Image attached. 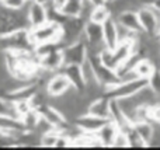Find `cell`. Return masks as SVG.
I'll return each mask as SVG.
<instances>
[{
    "mask_svg": "<svg viewBox=\"0 0 160 150\" xmlns=\"http://www.w3.org/2000/svg\"><path fill=\"white\" fill-rule=\"evenodd\" d=\"M146 86H148L146 79L135 77L127 81H119V83L114 84L111 87H107L104 90V95H107L108 98H114V100L127 98V97H131V95H135L136 93H139Z\"/></svg>",
    "mask_w": 160,
    "mask_h": 150,
    "instance_id": "obj_4",
    "label": "cell"
},
{
    "mask_svg": "<svg viewBox=\"0 0 160 150\" xmlns=\"http://www.w3.org/2000/svg\"><path fill=\"white\" fill-rule=\"evenodd\" d=\"M62 55H63L65 65H82L88 55L87 45L83 36L78 41L65 45L62 48Z\"/></svg>",
    "mask_w": 160,
    "mask_h": 150,
    "instance_id": "obj_8",
    "label": "cell"
},
{
    "mask_svg": "<svg viewBox=\"0 0 160 150\" xmlns=\"http://www.w3.org/2000/svg\"><path fill=\"white\" fill-rule=\"evenodd\" d=\"M110 119H107V118H101V117H97V115L88 114V112H83V114L78 115V117L73 119V122H75V125L78 126L82 132L96 133Z\"/></svg>",
    "mask_w": 160,
    "mask_h": 150,
    "instance_id": "obj_10",
    "label": "cell"
},
{
    "mask_svg": "<svg viewBox=\"0 0 160 150\" xmlns=\"http://www.w3.org/2000/svg\"><path fill=\"white\" fill-rule=\"evenodd\" d=\"M104 2H105V3H107V4H110V3H112V2H114V0H104Z\"/></svg>",
    "mask_w": 160,
    "mask_h": 150,
    "instance_id": "obj_38",
    "label": "cell"
},
{
    "mask_svg": "<svg viewBox=\"0 0 160 150\" xmlns=\"http://www.w3.org/2000/svg\"><path fill=\"white\" fill-rule=\"evenodd\" d=\"M159 22H160V16H159Z\"/></svg>",
    "mask_w": 160,
    "mask_h": 150,
    "instance_id": "obj_41",
    "label": "cell"
},
{
    "mask_svg": "<svg viewBox=\"0 0 160 150\" xmlns=\"http://www.w3.org/2000/svg\"><path fill=\"white\" fill-rule=\"evenodd\" d=\"M84 0H66L65 6L61 8V13L66 17L82 16V8Z\"/></svg>",
    "mask_w": 160,
    "mask_h": 150,
    "instance_id": "obj_24",
    "label": "cell"
},
{
    "mask_svg": "<svg viewBox=\"0 0 160 150\" xmlns=\"http://www.w3.org/2000/svg\"><path fill=\"white\" fill-rule=\"evenodd\" d=\"M27 0H6L4 3H2L4 7L10 8V10H21L27 6Z\"/></svg>",
    "mask_w": 160,
    "mask_h": 150,
    "instance_id": "obj_31",
    "label": "cell"
},
{
    "mask_svg": "<svg viewBox=\"0 0 160 150\" xmlns=\"http://www.w3.org/2000/svg\"><path fill=\"white\" fill-rule=\"evenodd\" d=\"M61 72L69 79V81L72 83L73 89L78 90L80 93L84 91L86 81H84V77H83L82 65H63Z\"/></svg>",
    "mask_w": 160,
    "mask_h": 150,
    "instance_id": "obj_15",
    "label": "cell"
},
{
    "mask_svg": "<svg viewBox=\"0 0 160 150\" xmlns=\"http://www.w3.org/2000/svg\"><path fill=\"white\" fill-rule=\"evenodd\" d=\"M111 148H129V140H128V135L124 129H119L117 132L115 138H114V142H112V146Z\"/></svg>",
    "mask_w": 160,
    "mask_h": 150,
    "instance_id": "obj_29",
    "label": "cell"
},
{
    "mask_svg": "<svg viewBox=\"0 0 160 150\" xmlns=\"http://www.w3.org/2000/svg\"><path fill=\"white\" fill-rule=\"evenodd\" d=\"M41 117L49 123L52 128L59 129V131H63L68 125V119L63 115V112L61 109H58L56 107L51 105V104H45L41 108L38 109Z\"/></svg>",
    "mask_w": 160,
    "mask_h": 150,
    "instance_id": "obj_11",
    "label": "cell"
},
{
    "mask_svg": "<svg viewBox=\"0 0 160 150\" xmlns=\"http://www.w3.org/2000/svg\"><path fill=\"white\" fill-rule=\"evenodd\" d=\"M159 53H160V52H159Z\"/></svg>",
    "mask_w": 160,
    "mask_h": 150,
    "instance_id": "obj_43",
    "label": "cell"
},
{
    "mask_svg": "<svg viewBox=\"0 0 160 150\" xmlns=\"http://www.w3.org/2000/svg\"><path fill=\"white\" fill-rule=\"evenodd\" d=\"M102 39H104V45L108 49H114L118 45V27H117V21L114 17H110L102 22Z\"/></svg>",
    "mask_w": 160,
    "mask_h": 150,
    "instance_id": "obj_16",
    "label": "cell"
},
{
    "mask_svg": "<svg viewBox=\"0 0 160 150\" xmlns=\"http://www.w3.org/2000/svg\"><path fill=\"white\" fill-rule=\"evenodd\" d=\"M156 67H158V66L155 65V62H153L152 59H149V58H141L135 63V66H133V72H135L136 77L146 79V80H148Z\"/></svg>",
    "mask_w": 160,
    "mask_h": 150,
    "instance_id": "obj_21",
    "label": "cell"
},
{
    "mask_svg": "<svg viewBox=\"0 0 160 150\" xmlns=\"http://www.w3.org/2000/svg\"><path fill=\"white\" fill-rule=\"evenodd\" d=\"M65 3H66V0H51L49 4L52 6L53 8H56V10H61L65 6Z\"/></svg>",
    "mask_w": 160,
    "mask_h": 150,
    "instance_id": "obj_33",
    "label": "cell"
},
{
    "mask_svg": "<svg viewBox=\"0 0 160 150\" xmlns=\"http://www.w3.org/2000/svg\"><path fill=\"white\" fill-rule=\"evenodd\" d=\"M114 18L117 20L119 25L125 27L127 30L133 31V32H142L141 24H139V18H138V13H136L135 8H127V10H122L117 14Z\"/></svg>",
    "mask_w": 160,
    "mask_h": 150,
    "instance_id": "obj_14",
    "label": "cell"
},
{
    "mask_svg": "<svg viewBox=\"0 0 160 150\" xmlns=\"http://www.w3.org/2000/svg\"><path fill=\"white\" fill-rule=\"evenodd\" d=\"M30 28L13 31L10 34L0 36V49L6 52H20V51H32L34 45L30 39Z\"/></svg>",
    "mask_w": 160,
    "mask_h": 150,
    "instance_id": "obj_3",
    "label": "cell"
},
{
    "mask_svg": "<svg viewBox=\"0 0 160 150\" xmlns=\"http://www.w3.org/2000/svg\"><path fill=\"white\" fill-rule=\"evenodd\" d=\"M86 112L108 119V115H110V98L107 95H100V97L93 98L88 103Z\"/></svg>",
    "mask_w": 160,
    "mask_h": 150,
    "instance_id": "obj_19",
    "label": "cell"
},
{
    "mask_svg": "<svg viewBox=\"0 0 160 150\" xmlns=\"http://www.w3.org/2000/svg\"><path fill=\"white\" fill-rule=\"evenodd\" d=\"M135 2L141 7V6H152L155 3V0H135Z\"/></svg>",
    "mask_w": 160,
    "mask_h": 150,
    "instance_id": "obj_34",
    "label": "cell"
},
{
    "mask_svg": "<svg viewBox=\"0 0 160 150\" xmlns=\"http://www.w3.org/2000/svg\"><path fill=\"white\" fill-rule=\"evenodd\" d=\"M28 32L34 46L45 42H62V24L55 20H48L38 27L30 28Z\"/></svg>",
    "mask_w": 160,
    "mask_h": 150,
    "instance_id": "obj_2",
    "label": "cell"
},
{
    "mask_svg": "<svg viewBox=\"0 0 160 150\" xmlns=\"http://www.w3.org/2000/svg\"><path fill=\"white\" fill-rule=\"evenodd\" d=\"M128 135V140H129V148H135V149H139V148H146V145L143 143V140L139 138V135L135 132L132 125H129L127 129H125Z\"/></svg>",
    "mask_w": 160,
    "mask_h": 150,
    "instance_id": "obj_28",
    "label": "cell"
},
{
    "mask_svg": "<svg viewBox=\"0 0 160 150\" xmlns=\"http://www.w3.org/2000/svg\"><path fill=\"white\" fill-rule=\"evenodd\" d=\"M21 122L24 125L25 131H35L37 125H38L39 119H41V114L38 109L35 108H30L24 115H21Z\"/></svg>",
    "mask_w": 160,
    "mask_h": 150,
    "instance_id": "obj_23",
    "label": "cell"
},
{
    "mask_svg": "<svg viewBox=\"0 0 160 150\" xmlns=\"http://www.w3.org/2000/svg\"><path fill=\"white\" fill-rule=\"evenodd\" d=\"M27 2H31V0H27Z\"/></svg>",
    "mask_w": 160,
    "mask_h": 150,
    "instance_id": "obj_42",
    "label": "cell"
},
{
    "mask_svg": "<svg viewBox=\"0 0 160 150\" xmlns=\"http://www.w3.org/2000/svg\"><path fill=\"white\" fill-rule=\"evenodd\" d=\"M110 17H112V11H111V7H108L107 3L104 4H98V6H94L91 8L90 14H88V18L90 21L97 22V24H102L105 20H108Z\"/></svg>",
    "mask_w": 160,
    "mask_h": 150,
    "instance_id": "obj_22",
    "label": "cell"
},
{
    "mask_svg": "<svg viewBox=\"0 0 160 150\" xmlns=\"http://www.w3.org/2000/svg\"><path fill=\"white\" fill-rule=\"evenodd\" d=\"M6 2V0H0V3H4Z\"/></svg>",
    "mask_w": 160,
    "mask_h": 150,
    "instance_id": "obj_40",
    "label": "cell"
},
{
    "mask_svg": "<svg viewBox=\"0 0 160 150\" xmlns=\"http://www.w3.org/2000/svg\"><path fill=\"white\" fill-rule=\"evenodd\" d=\"M27 20H28V27L35 28L38 25L47 22L48 20V7L45 4L37 3L34 0L27 3Z\"/></svg>",
    "mask_w": 160,
    "mask_h": 150,
    "instance_id": "obj_12",
    "label": "cell"
},
{
    "mask_svg": "<svg viewBox=\"0 0 160 150\" xmlns=\"http://www.w3.org/2000/svg\"><path fill=\"white\" fill-rule=\"evenodd\" d=\"M149 121L160 125V104L149 105Z\"/></svg>",
    "mask_w": 160,
    "mask_h": 150,
    "instance_id": "obj_32",
    "label": "cell"
},
{
    "mask_svg": "<svg viewBox=\"0 0 160 150\" xmlns=\"http://www.w3.org/2000/svg\"><path fill=\"white\" fill-rule=\"evenodd\" d=\"M38 65L42 70L48 73H56L61 72V69L63 67V55H62V49H56L52 52L47 53L44 56L38 58Z\"/></svg>",
    "mask_w": 160,
    "mask_h": 150,
    "instance_id": "obj_13",
    "label": "cell"
},
{
    "mask_svg": "<svg viewBox=\"0 0 160 150\" xmlns=\"http://www.w3.org/2000/svg\"><path fill=\"white\" fill-rule=\"evenodd\" d=\"M34 2H37V3H41V4H49L51 3V0H34Z\"/></svg>",
    "mask_w": 160,
    "mask_h": 150,
    "instance_id": "obj_37",
    "label": "cell"
},
{
    "mask_svg": "<svg viewBox=\"0 0 160 150\" xmlns=\"http://www.w3.org/2000/svg\"><path fill=\"white\" fill-rule=\"evenodd\" d=\"M87 59L90 60L91 66H93L96 80L104 87V90L107 89V87H111V86H114V84L119 83V77H118V75H117V72L110 69L108 66H105V65L102 63L98 53L88 52Z\"/></svg>",
    "mask_w": 160,
    "mask_h": 150,
    "instance_id": "obj_5",
    "label": "cell"
},
{
    "mask_svg": "<svg viewBox=\"0 0 160 150\" xmlns=\"http://www.w3.org/2000/svg\"><path fill=\"white\" fill-rule=\"evenodd\" d=\"M87 2H90L93 6H98V4H104V0H87Z\"/></svg>",
    "mask_w": 160,
    "mask_h": 150,
    "instance_id": "obj_36",
    "label": "cell"
},
{
    "mask_svg": "<svg viewBox=\"0 0 160 150\" xmlns=\"http://www.w3.org/2000/svg\"><path fill=\"white\" fill-rule=\"evenodd\" d=\"M135 132L139 135L143 143L146 145V148H149L150 143H152L153 138H155V126H153L152 121H136L132 123Z\"/></svg>",
    "mask_w": 160,
    "mask_h": 150,
    "instance_id": "obj_20",
    "label": "cell"
},
{
    "mask_svg": "<svg viewBox=\"0 0 160 150\" xmlns=\"http://www.w3.org/2000/svg\"><path fill=\"white\" fill-rule=\"evenodd\" d=\"M139 18V24H141L142 32L148 36H156L160 31V22L159 16L160 14L152 6H141L136 10Z\"/></svg>",
    "mask_w": 160,
    "mask_h": 150,
    "instance_id": "obj_6",
    "label": "cell"
},
{
    "mask_svg": "<svg viewBox=\"0 0 160 150\" xmlns=\"http://www.w3.org/2000/svg\"><path fill=\"white\" fill-rule=\"evenodd\" d=\"M148 87L156 94V97L160 98V67H156L150 77L148 79Z\"/></svg>",
    "mask_w": 160,
    "mask_h": 150,
    "instance_id": "obj_27",
    "label": "cell"
},
{
    "mask_svg": "<svg viewBox=\"0 0 160 150\" xmlns=\"http://www.w3.org/2000/svg\"><path fill=\"white\" fill-rule=\"evenodd\" d=\"M156 36H158V38L160 39V31H159V32H158V35H156Z\"/></svg>",
    "mask_w": 160,
    "mask_h": 150,
    "instance_id": "obj_39",
    "label": "cell"
},
{
    "mask_svg": "<svg viewBox=\"0 0 160 150\" xmlns=\"http://www.w3.org/2000/svg\"><path fill=\"white\" fill-rule=\"evenodd\" d=\"M70 89H72V83L62 72L52 73L49 76V79L47 80V86H45L47 94L52 98L61 97L66 91H69Z\"/></svg>",
    "mask_w": 160,
    "mask_h": 150,
    "instance_id": "obj_9",
    "label": "cell"
},
{
    "mask_svg": "<svg viewBox=\"0 0 160 150\" xmlns=\"http://www.w3.org/2000/svg\"><path fill=\"white\" fill-rule=\"evenodd\" d=\"M59 129H48L47 132L39 135V146L41 148H55L56 140H58L59 136Z\"/></svg>",
    "mask_w": 160,
    "mask_h": 150,
    "instance_id": "obj_25",
    "label": "cell"
},
{
    "mask_svg": "<svg viewBox=\"0 0 160 150\" xmlns=\"http://www.w3.org/2000/svg\"><path fill=\"white\" fill-rule=\"evenodd\" d=\"M0 115H6V117H13L18 118L16 111V105L11 100H8L6 95L0 94Z\"/></svg>",
    "mask_w": 160,
    "mask_h": 150,
    "instance_id": "obj_26",
    "label": "cell"
},
{
    "mask_svg": "<svg viewBox=\"0 0 160 150\" xmlns=\"http://www.w3.org/2000/svg\"><path fill=\"white\" fill-rule=\"evenodd\" d=\"M82 72H83V77H84L86 84L91 83V81H97L96 80V76H94L93 66H91V63H90V60H88V59H86V60L82 63Z\"/></svg>",
    "mask_w": 160,
    "mask_h": 150,
    "instance_id": "obj_30",
    "label": "cell"
},
{
    "mask_svg": "<svg viewBox=\"0 0 160 150\" xmlns=\"http://www.w3.org/2000/svg\"><path fill=\"white\" fill-rule=\"evenodd\" d=\"M108 119L112 121L118 126V129H124V131L129 125H132L129 122V119L127 118L125 112L122 111L119 103L117 100H114V98H110V115H108Z\"/></svg>",
    "mask_w": 160,
    "mask_h": 150,
    "instance_id": "obj_18",
    "label": "cell"
},
{
    "mask_svg": "<svg viewBox=\"0 0 160 150\" xmlns=\"http://www.w3.org/2000/svg\"><path fill=\"white\" fill-rule=\"evenodd\" d=\"M21 28H30L27 20V6L21 10H10L0 3V36Z\"/></svg>",
    "mask_w": 160,
    "mask_h": 150,
    "instance_id": "obj_1",
    "label": "cell"
},
{
    "mask_svg": "<svg viewBox=\"0 0 160 150\" xmlns=\"http://www.w3.org/2000/svg\"><path fill=\"white\" fill-rule=\"evenodd\" d=\"M152 7L155 8L156 11H158V13L160 14V0H155V3H153L152 4Z\"/></svg>",
    "mask_w": 160,
    "mask_h": 150,
    "instance_id": "obj_35",
    "label": "cell"
},
{
    "mask_svg": "<svg viewBox=\"0 0 160 150\" xmlns=\"http://www.w3.org/2000/svg\"><path fill=\"white\" fill-rule=\"evenodd\" d=\"M83 39L86 41L88 52L98 53L102 48H105L102 39V25L87 20L83 30Z\"/></svg>",
    "mask_w": 160,
    "mask_h": 150,
    "instance_id": "obj_7",
    "label": "cell"
},
{
    "mask_svg": "<svg viewBox=\"0 0 160 150\" xmlns=\"http://www.w3.org/2000/svg\"><path fill=\"white\" fill-rule=\"evenodd\" d=\"M118 131H119L118 126H117L112 121H108L107 123H104V125L96 132V136L100 142V146H101V148H111L112 142H114V138H115Z\"/></svg>",
    "mask_w": 160,
    "mask_h": 150,
    "instance_id": "obj_17",
    "label": "cell"
}]
</instances>
